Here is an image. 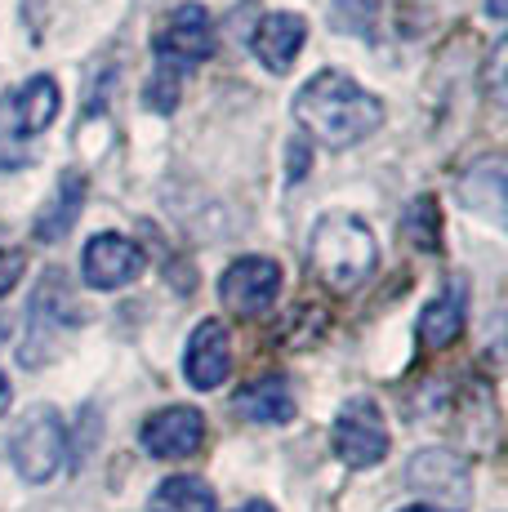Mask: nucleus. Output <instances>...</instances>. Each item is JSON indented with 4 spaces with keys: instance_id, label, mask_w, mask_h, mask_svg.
Here are the masks:
<instances>
[{
    "instance_id": "3",
    "label": "nucleus",
    "mask_w": 508,
    "mask_h": 512,
    "mask_svg": "<svg viewBox=\"0 0 508 512\" xmlns=\"http://www.w3.org/2000/svg\"><path fill=\"white\" fill-rule=\"evenodd\" d=\"M63 455H67V432H63V419L58 410L50 406H36L18 419L14 437H9V464L18 468V477L41 486L50 481L58 468H63Z\"/></svg>"
},
{
    "instance_id": "22",
    "label": "nucleus",
    "mask_w": 508,
    "mask_h": 512,
    "mask_svg": "<svg viewBox=\"0 0 508 512\" xmlns=\"http://www.w3.org/2000/svg\"><path fill=\"white\" fill-rule=\"evenodd\" d=\"M23 272H27V254L23 250H0V299L14 290Z\"/></svg>"
},
{
    "instance_id": "23",
    "label": "nucleus",
    "mask_w": 508,
    "mask_h": 512,
    "mask_svg": "<svg viewBox=\"0 0 508 512\" xmlns=\"http://www.w3.org/2000/svg\"><path fill=\"white\" fill-rule=\"evenodd\" d=\"M304 165H308V152H304V147L290 143V183L304 179Z\"/></svg>"
},
{
    "instance_id": "1",
    "label": "nucleus",
    "mask_w": 508,
    "mask_h": 512,
    "mask_svg": "<svg viewBox=\"0 0 508 512\" xmlns=\"http://www.w3.org/2000/svg\"><path fill=\"white\" fill-rule=\"evenodd\" d=\"M295 121L308 139H317L330 152H344V147H357L370 134H379L384 103L370 90H361L353 76L326 67L312 81H304V90L295 94Z\"/></svg>"
},
{
    "instance_id": "26",
    "label": "nucleus",
    "mask_w": 508,
    "mask_h": 512,
    "mask_svg": "<svg viewBox=\"0 0 508 512\" xmlns=\"http://www.w3.org/2000/svg\"><path fill=\"white\" fill-rule=\"evenodd\" d=\"M9 406V383H5V374H0V410Z\"/></svg>"
},
{
    "instance_id": "15",
    "label": "nucleus",
    "mask_w": 508,
    "mask_h": 512,
    "mask_svg": "<svg viewBox=\"0 0 508 512\" xmlns=\"http://www.w3.org/2000/svg\"><path fill=\"white\" fill-rule=\"evenodd\" d=\"M81 205H85V174L81 170H63L58 174V187L50 196V205L41 210V219H36V241L41 245H54L63 241L67 232L76 228V219H81Z\"/></svg>"
},
{
    "instance_id": "20",
    "label": "nucleus",
    "mask_w": 508,
    "mask_h": 512,
    "mask_svg": "<svg viewBox=\"0 0 508 512\" xmlns=\"http://www.w3.org/2000/svg\"><path fill=\"white\" fill-rule=\"evenodd\" d=\"M179 76L174 67H156V76L148 81V90H143V103H148V112H161L170 116L174 107H179Z\"/></svg>"
},
{
    "instance_id": "10",
    "label": "nucleus",
    "mask_w": 508,
    "mask_h": 512,
    "mask_svg": "<svg viewBox=\"0 0 508 512\" xmlns=\"http://www.w3.org/2000/svg\"><path fill=\"white\" fill-rule=\"evenodd\" d=\"M308 41V23L290 9H277V14H263L254 23V36H250V49L272 76H286L295 67L299 49Z\"/></svg>"
},
{
    "instance_id": "13",
    "label": "nucleus",
    "mask_w": 508,
    "mask_h": 512,
    "mask_svg": "<svg viewBox=\"0 0 508 512\" xmlns=\"http://www.w3.org/2000/svg\"><path fill=\"white\" fill-rule=\"evenodd\" d=\"M5 125L18 134V139H32V134H41L45 125H54L58 116V81L54 76H32V81H23L14 94L5 98Z\"/></svg>"
},
{
    "instance_id": "4",
    "label": "nucleus",
    "mask_w": 508,
    "mask_h": 512,
    "mask_svg": "<svg viewBox=\"0 0 508 512\" xmlns=\"http://www.w3.org/2000/svg\"><path fill=\"white\" fill-rule=\"evenodd\" d=\"M219 49V36H214V18L205 14L201 5H179L165 14V23L156 27L152 36V54L161 67H174V72H188V67L205 63V58Z\"/></svg>"
},
{
    "instance_id": "18",
    "label": "nucleus",
    "mask_w": 508,
    "mask_h": 512,
    "mask_svg": "<svg viewBox=\"0 0 508 512\" xmlns=\"http://www.w3.org/2000/svg\"><path fill=\"white\" fill-rule=\"evenodd\" d=\"M148 512H214V490L201 477H165L152 490Z\"/></svg>"
},
{
    "instance_id": "12",
    "label": "nucleus",
    "mask_w": 508,
    "mask_h": 512,
    "mask_svg": "<svg viewBox=\"0 0 508 512\" xmlns=\"http://www.w3.org/2000/svg\"><path fill=\"white\" fill-rule=\"evenodd\" d=\"M232 370V339L223 330V321H201L188 339V352H183V374L197 392H210L228 379Z\"/></svg>"
},
{
    "instance_id": "14",
    "label": "nucleus",
    "mask_w": 508,
    "mask_h": 512,
    "mask_svg": "<svg viewBox=\"0 0 508 512\" xmlns=\"http://www.w3.org/2000/svg\"><path fill=\"white\" fill-rule=\"evenodd\" d=\"M468 326V281L464 277H451L442 285L433 303L419 312V343L424 348H451V343L464 334Z\"/></svg>"
},
{
    "instance_id": "21",
    "label": "nucleus",
    "mask_w": 508,
    "mask_h": 512,
    "mask_svg": "<svg viewBox=\"0 0 508 512\" xmlns=\"http://www.w3.org/2000/svg\"><path fill=\"white\" fill-rule=\"evenodd\" d=\"M504 54L508 45L495 41L491 58H486V94H491V103H504Z\"/></svg>"
},
{
    "instance_id": "17",
    "label": "nucleus",
    "mask_w": 508,
    "mask_h": 512,
    "mask_svg": "<svg viewBox=\"0 0 508 512\" xmlns=\"http://www.w3.org/2000/svg\"><path fill=\"white\" fill-rule=\"evenodd\" d=\"M237 415L250 423H290L295 419V392L281 374H268V379H254L237 392Z\"/></svg>"
},
{
    "instance_id": "28",
    "label": "nucleus",
    "mask_w": 508,
    "mask_h": 512,
    "mask_svg": "<svg viewBox=\"0 0 508 512\" xmlns=\"http://www.w3.org/2000/svg\"><path fill=\"white\" fill-rule=\"evenodd\" d=\"M0 241H5V228H0Z\"/></svg>"
},
{
    "instance_id": "8",
    "label": "nucleus",
    "mask_w": 508,
    "mask_h": 512,
    "mask_svg": "<svg viewBox=\"0 0 508 512\" xmlns=\"http://www.w3.org/2000/svg\"><path fill=\"white\" fill-rule=\"evenodd\" d=\"M143 250L130 241V236H116V232H99L81 254V272L90 290H121L134 277H143Z\"/></svg>"
},
{
    "instance_id": "5",
    "label": "nucleus",
    "mask_w": 508,
    "mask_h": 512,
    "mask_svg": "<svg viewBox=\"0 0 508 512\" xmlns=\"http://www.w3.org/2000/svg\"><path fill=\"white\" fill-rule=\"evenodd\" d=\"M330 441H335V455L344 459L348 468H375L379 459L388 455V423L370 397H353L339 410L335 428H330Z\"/></svg>"
},
{
    "instance_id": "11",
    "label": "nucleus",
    "mask_w": 508,
    "mask_h": 512,
    "mask_svg": "<svg viewBox=\"0 0 508 512\" xmlns=\"http://www.w3.org/2000/svg\"><path fill=\"white\" fill-rule=\"evenodd\" d=\"M76 321H81V312H76L63 272H50V277L36 285V294H32V317H27V352H23L27 366L36 361V348L54 339L58 326L67 330V326H76Z\"/></svg>"
},
{
    "instance_id": "19",
    "label": "nucleus",
    "mask_w": 508,
    "mask_h": 512,
    "mask_svg": "<svg viewBox=\"0 0 508 512\" xmlns=\"http://www.w3.org/2000/svg\"><path fill=\"white\" fill-rule=\"evenodd\" d=\"M402 232L419 245V250H437V245H442V241H437V236H442V214H437L433 196H415V201L406 205Z\"/></svg>"
},
{
    "instance_id": "2",
    "label": "nucleus",
    "mask_w": 508,
    "mask_h": 512,
    "mask_svg": "<svg viewBox=\"0 0 508 512\" xmlns=\"http://www.w3.org/2000/svg\"><path fill=\"white\" fill-rule=\"evenodd\" d=\"M308 268L330 294L361 290L379 268V241L357 214H326L308 236Z\"/></svg>"
},
{
    "instance_id": "25",
    "label": "nucleus",
    "mask_w": 508,
    "mask_h": 512,
    "mask_svg": "<svg viewBox=\"0 0 508 512\" xmlns=\"http://www.w3.org/2000/svg\"><path fill=\"white\" fill-rule=\"evenodd\" d=\"M486 9H491V18H504V0H486Z\"/></svg>"
},
{
    "instance_id": "24",
    "label": "nucleus",
    "mask_w": 508,
    "mask_h": 512,
    "mask_svg": "<svg viewBox=\"0 0 508 512\" xmlns=\"http://www.w3.org/2000/svg\"><path fill=\"white\" fill-rule=\"evenodd\" d=\"M237 512H277V508L263 504V499H250V504H246V508H237Z\"/></svg>"
},
{
    "instance_id": "7",
    "label": "nucleus",
    "mask_w": 508,
    "mask_h": 512,
    "mask_svg": "<svg viewBox=\"0 0 508 512\" xmlns=\"http://www.w3.org/2000/svg\"><path fill=\"white\" fill-rule=\"evenodd\" d=\"M406 481L410 490L419 495H433V499H446V512H464V504L473 499V472L459 455L451 450H419L406 468Z\"/></svg>"
},
{
    "instance_id": "6",
    "label": "nucleus",
    "mask_w": 508,
    "mask_h": 512,
    "mask_svg": "<svg viewBox=\"0 0 508 512\" xmlns=\"http://www.w3.org/2000/svg\"><path fill=\"white\" fill-rule=\"evenodd\" d=\"M281 294V268L263 254H246L219 277V303L237 317H263Z\"/></svg>"
},
{
    "instance_id": "9",
    "label": "nucleus",
    "mask_w": 508,
    "mask_h": 512,
    "mask_svg": "<svg viewBox=\"0 0 508 512\" xmlns=\"http://www.w3.org/2000/svg\"><path fill=\"white\" fill-rule=\"evenodd\" d=\"M139 441L152 459H188L205 441V415L192 406H165L143 423Z\"/></svg>"
},
{
    "instance_id": "16",
    "label": "nucleus",
    "mask_w": 508,
    "mask_h": 512,
    "mask_svg": "<svg viewBox=\"0 0 508 512\" xmlns=\"http://www.w3.org/2000/svg\"><path fill=\"white\" fill-rule=\"evenodd\" d=\"M459 196L468 210L486 214L491 223H504V156H482L464 170Z\"/></svg>"
},
{
    "instance_id": "27",
    "label": "nucleus",
    "mask_w": 508,
    "mask_h": 512,
    "mask_svg": "<svg viewBox=\"0 0 508 512\" xmlns=\"http://www.w3.org/2000/svg\"><path fill=\"white\" fill-rule=\"evenodd\" d=\"M402 512H446V508H433V504H415V508H402Z\"/></svg>"
}]
</instances>
